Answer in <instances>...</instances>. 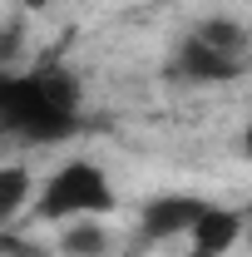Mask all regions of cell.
<instances>
[{"mask_svg":"<svg viewBox=\"0 0 252 257\" xmlns=\"http://www.w3.org/2000/svg\"><path fill=\"white\" fill-rule=\"evenodd\" d=\"M203 198H188V193H163L154 203H144L139 213V237L144 242H173V237H188L198 218H203Z\"/></svg>","mask_w":252,"mask_h":257,"instance_id":"3957f363","label":"cell"},{"mask_svg":"<svg viewBox=\"0 0 252 257\" xmlns=\"http://www.w3.org/2000/svg\"><path fill=\"white\" fill-rule=\"evenodd\" d=\"M188 35H198L203 45H213L222 55H237V60H247V50H252L247 25H237V20H227V15H208V20H198Z\"/></svg>","mask_w":252,"mask_h":257,"instance_id":"8992f818","label":"cell"},{"mask_svg":"<svg viewBox=\"0 0 252 257\" xmlns=\"http://www.w3.org/2000/svg\"><path fill=\"white\" fill-rule=\"evenodd\" d=\"M242 69H247V60L222 55L213 45H203L198 35H183L178 50H173V79H183V84H227Z\"/></svg>","mask_w":252,"mask_h":257,"instance_id":"277c9868","label":"cell"},{"mask_svg":"<svg viewBox=\"0 0 252 257\" xmlns=\"http://www.w3.org/2000/svg\"><path fill=\"white\" fill-rule=\"evenodd\" d=\"M20 5H25V10H40V5H45V0H20Z\"/></svg>","mask_w":252,"mask_h":257,"instance_id":"8fae6325","label":"cell"},{"mask_svg":"<svg viewBox=\"0 0 252 257\" xmlns=\"http://www.w3.org/2000/svg\"><path fill=\"white\" fill-rule=\"evenodd\" d=\"M242 154H247V159H252V124L242 128Z\"/></svg>","mask_w":252,"mask_h":257,"instance_id":"30bf717a","label":"cell"},{"mask_svg":"<svg viewBox=\"0 0 252 257\" xmlns=\"http://www.w3.org/2000/svg\"><path fill=\"white\" fill-rule=\"evenodd\" d=\"M25 198H30V173L20 163L0 168V223H15L20 208H25Z\"/></svg>","mask_w":252,"mask_h":257,"instance_id":"ba28073f","label":"cell"},{"mask_svg":"<svg viewBox=\"0 0 252 257\" xmlns=\"http://www.w3.org/2000/svg\"><path fill=\"white\" fill-rule=\"evenodd\" d=\"M0 124L15 139L55 144L79 128V84L60 64H35L0 79Z\"/></svg>","mask_w":252,"mask_h":257,"instance_id":"6da1fadb","label":"cell"},{"mask_svg":"<svg viewBox=\"0 0 252 257\" xmlns=\"http://www.w3.org/2000/svg\"><path fill=\"white\" fill-rule=\"evenodd\" d=\"M242 237H247V218L237 208L208 203L203 218H198V227L188 232V257H227Z\"/></svg>","mask_w":252,"mask_h":257,"instance_id":"5b68a950","label":"cell"},{"mask_svg":"<svg viewBox=\"0 0 252 257\" xmlns=\"http://www.w3.org/2000/svg\"><path fill=\"white\" fill-rule=\"evenodd\" d=\"M114 208V188L104 178V168L89 159L60 163L45 188H35V218L40 223H74V218H104Z\"/></svg>","mask_w":252,"mask_h":257,"instance_id":"7a4b0ae2","label":"cell"},{"mask_svg":"<svg viewBox=\"0 0 252 257\" xmlns=\"http://www.w3.org/2000/svg\"><path fill=\"white\" fill-rule=\"evenodd\" d=\"M20 55V20H5V35H0V60L10 64Z\"/></svg>","mask_w":252,"mask_h":257,"instance_id":"9c48e42d","label":"cell"},{"mask_svg":"<svg viewBox=\"0 0 252 257\" xmlns=\"http://www.w3.org/2000/svg\"><path fill=\"white\" fill-rule=\"evenodd\" d=\"M109 252V232L99 218H74L60 232V257H104Z\"/></svg>","mask_w":252,"mask_h":257,"instance_id":"52a82bcc","label":"cell"},{"mask_svg":"<svg viewBox=\"0 0 252 257\" xmlns=\"http://www.w3.org/2000/svg\"><path fill=\"white\" fill-rule=\"evenodd\" d=\"M247 237H252V232H247Z\"/></svg>","mask_w":252,"mask_h":257,"instance_id":"7c38bea8","label":"cell"}]
</instances>
